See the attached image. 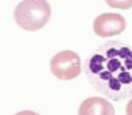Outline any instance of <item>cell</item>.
<instances>
[{"label": "cell", "mask_w": 132, "mask_h": 115, "mask_svg": "<svg viewBox=\"0 0 132 115\" xmlns=\"http://www.w3.org/2000/svg\"><path fill=\"white\" fill-rule=\"evenodd\" d=\"M109 6L120 8V10H129L132 6V0H105Z\"/></svg>", "instance_id": "cell-6"}, {"label": "cell", "mask_w": 132, "mask_h": 115, "mask_svg": "<svg viewBox=\"0 0 132 115\" xmlns=\"http://www.w3.org/2000/svg\"><path fill=\"white\" fill-rule=\"evenodd\" d=\"M93 28H94V33L102 38L120 35L126 28V19L117 13H104V14H99L94 19Z\"/></svg>", "instance_id": "cell-4"}, {"label": "cell", "mask_w": 132, "mask_h": 115, "mask_svg": "<svg viewBox=\"0 0 132 115\" xmlns=\"http://www.w3.org/2000/svg\"><path fill=\"white\" fill-rule=\"evenodd\" d=\"M51 71L60 80L76 79L82 71L79 54L74 51H61L55 54L51 60Z\"/></svg>", "instance_id": "cell-3"}, {"label": "cell", "mask_w": 132, "mask_h": 115, "mask_svg": "<svg viewBox=\"0 0 132 115\" xmlns=\"http://www.w3.org/2000/svg\"><path fill=\"white\" fill-rule=\"evenodd\" d=\"M126 113H127V115H132V99L127 103V107H126Z\"/></svg>", "instance_id": "cell-8"}, {"label": "cell", "mask_w": 132, "mask_h": 115, "mask_svg": "<svg viewBox=\"0 0 132 115\" xmlns=\"http://www.w3.org/2000/svg\"><path fill=\"white\" fill-rule=\"evenodd\" d=\"M14 19L24 30L36 32L51 19V5L47 0H22L14 10Z\"/></svg>", "instance_id": "cell-2"}, {"label": "cell", "mask_w": 132, "mask_h": 115, "mask_svg": "<svg viewBox=\"0 0 132 115\" xmlns=\"http://www.w3.org/2000/svg\"><path fill=\"white\" fill-rule=\"evenodd\" d=\"M79 115H115L113 106L104 98H88L79 107Z\"/></svg>", "instance_id": "cell-5"}, {"label": "cell", "mask_w": 132, "mask_h": 115, "mask_svg": "<svg viewBox=\"0 0 132 115\" xmlns=\"http://www.w3.org/2000/svg\"><path fill=\"white\" fill-rule=\"evenodd\" d=\"M84 73L90 84L109 101L132 96V46L107 41L87 57Z\"/></svg>", "instance_id": "cell-1"}, {"label": "cell", "mask_w": 132, "mask_h": 115, "mask_svg": "<svg viewBox=\"0 0 132 115\" xmlns=\"http://www.w3.org/2000/svg\"><path fill=\"white\" fill-rule=\"evenodd\" d=\"M16 115H38V113L33 112V110H21V112H18Z\"/></svg>", "instance_id": "cell-7"}]
</instances>
